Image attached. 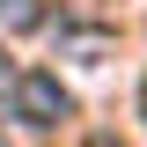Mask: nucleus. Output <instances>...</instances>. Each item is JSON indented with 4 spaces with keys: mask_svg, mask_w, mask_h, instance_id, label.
Returning <instances> with one entry per match:
<instances>
[{
    "mask_svg": "<svg viewBox=\"0 0 147 147\" xmlns=\"http://www.w3.org/2000/svg\"><path fill=\"white\" fill-rule=\"evenodd\" d=\"M15 118L22 125H66L74 118V96L59 88V74H15Z\"/></svg>",
    "mask_w": 147,
    "mask_h": 147,
    "instance_id": "1",
    "label": "nucleus"
},
{
    "mask_svg": "<svg viewBox=\"0 0 147 147\" xmlns=\"http://www.w3.org/2000/svg\"><path fill=\"white\" fill-rule=\"evenodd\" d=\"M140 110H147V88H140Z\"/></svg>",
    "mask_w": 147,
    "mask_h": 147,
    "instance_id": "4",
    "label": "nucleus"
},
{
    "mask_svg": "<svg viewBox=\"0 0 147 147\" xmlns=\"http://www.w3.org/2000/svg\"><path fill=\"white\" fill-rule=\"evenodd\" d=\"M0 118H15V66L0 59Z\"/></svg>",
    "mask_w": 147,
    "mask_h": 147,
    "instance_id": "3",
    "label": "nucleus"
},
{
    "mask_svg": "<svg viewBox=\"0 0 147 147\" xmlns=\"http://www.w3.org/2000/svg\"><path fill=\"white\" fill-rule=\"evenodd\" d=\"M44 30V0H0V37H30Z\"/></svg>",
    "mask_w": 147,
    "mask_h": 147,
    "instance_id": "2",
    "label": "nucleus"
}]
</instances>
